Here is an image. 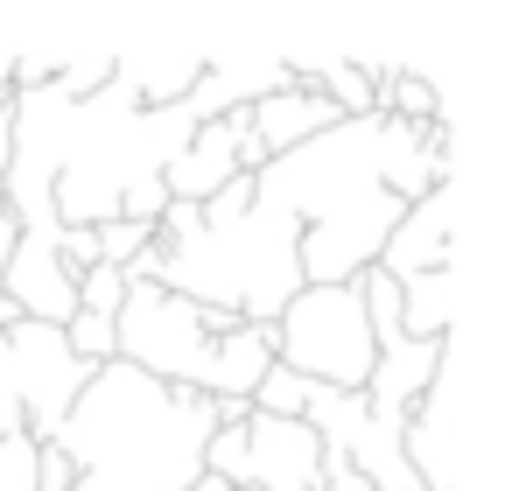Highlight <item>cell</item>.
I'll return each instance as SVG.
<instances>
[{
	"label": "cell",
	"instance_id": "cell-7",
	"mask_svg": "<svg viewBox=\"0 0 512 491\" xmlns=\"http://www.w3.org/2000/svg\"><path fill=\"white\" fill-rule=\"evenodd\" d=\"M239 435H246V463H239V484H232V491H316L323 442H316L309 421L246 414Z\"/></svg>",
	"mask_w": 512,
	"mask_h": 491
},
{
	"label": "cell",
	"instance_id": "cell-8",
	"mask_svg": "<svg viewBox=\"0 0 512 491\" xmlns=\"http://www.w3.org/2000/svg\"><path fill=\"white\" fill-rule=\"evenodd\" d=\"M246 134H253V127H246V106H239V113L204 120V127L183 141V155L162 169L169 204H211V197L239 176V141H246Z\"/></svg>",
	"mask_w": 512,
	"mask_h": 491
},
{
	"label": "cell",
	"instance_id": "cell-4",
	"mask_svg": "<svg viewBox=\"0 0 512 491\" xmlns=\"http://www.w3.org/2000/svg\"><path fill=\"white\" fill-rule=\"evenodd\" d=\"M456 176L435 183L400 211V225L379 246V274L400 288V330L407 337H449L456 330Z\"/></svg>",
	"mask_w": 512,
	"mask_h": 491
},
{
	"label": "cell",
	"instance_id": "cell-16",
	"mask_svg": "<svg viewBox=\"0 0 512 491\" xmlns=\"http://www.w3.org/2000/svg\"><path fill=\"white\" fill-rule=\"evenodd\" d=\"M71 477H78L71 456H64L57 442H43V449H36V491H71Z\"/></svg>",
	"mask_w": 512,
	"mask_h": 491
},
{
	"label": "cell",
	"instance_id": "cell-2",
	"mask_svg": "<svg viewBox=\"0 0 512 491\" xmlns=\"http://www.w3.org/2000/svg\"><path fill=\"white\" fill-rule=\"evenodd\" d=\"M218 407L190 386H162L134 365H99L50 435L71 456V491H190Z\"/></svg>",
	"mask_w": 512,
	"mask_h": 491
},
{
	"label": "cell",
	"instance_id": "cell-12",
	"mask_svg": "<svg viewBox=\"0 0 512 491\" xmlns=\"http://www.w3.org/2000/svg\"><path fill=\"white\" fill-rule=\"evenodd\" d=\"M64 344H71V358L92 365V372L120 358V330H113V316H92V309H78V316L64 323Z\"/></svg>",
	"mask_w": 512,
	"mask_h": 491
},
{
	"label": "cell",
	"instance_id": "cell-14",
	"mask_svg": "<svg viewBox=\"0 0 512 491\" xmlns=\"http://www.w3.org/2000/svg\"><path fill=\"white\" fill-rule=\"evenodd\" d=\"M120 302H127V274H120V267H85V274H78V309L120 316Z\"/></svg>",
	"mask_w": 512,
	"mask_h": 491
},
{
	"label": "cell",
	"instance_id": "cell-5",
	"mask_svg": "<svg viewBox=\"0 0 512 491\" xmlns=\"http://www.w3.org/2000/svg\"><path fill=\"white\" fill-rule=\"evenodd\" d=\"M372 358H379V344H372L358 281H337V288H295L288 309L274 316V365L302 372L309 386L358 393L365 372H372Z\"/></svg>",
	"mask_w": 512,
	"mask_h": 491
},
{
	"label": "cell",
	"instance_id": "cell-1",
	"mask_svg": "<svg viewBox=\"0 0 512 491\" xmlns=\"http://www.w3.org/2000/svg\"><path fill=\"white\" fill-rule=\"evenodd\" d=\"M435 183H449V127L442 120L407 127V120L365 113L274 155L253 176V204L302 232L295 239L302 288H337L379 267L386 232Z\"/></svg>",
	"mask_w": 512,
	"mask_h": 491
},
{
	"label": "cell",
	"instance_id": "cell-6",
	"mask_svg": "<svg viewBox=\"0 0 512 491\" xmlns=\"http://www.w3.org/2000/svg\"><path fill=\"white\" fill-rule=\"evenodd\" d=\"M92 365L71 358L57 323H29L15 316L0 330V435H36L50 442L71 414V400L85 393Z\"/></svg>",
	"mask_w": 512,
	"mask_h": 491
},
{
	"label": "cell",
	"instance_id": "cell-10",
	"mask_svg": "<svg viewBox=\"0 0 512 491\" xmlns=\"http://www.w3.org/2000/svg\"><path fill=\"white\" fill-rule=\"evenodd\" d=\"M246 127H253V141H260L267 155H288V148H302V141L344 127V113H337L323 92H309V85H281V92H267V99L246 106Z\"/></svg>",
	"mask_w": 512,
	"mask_h": 491
},
{
	"label": "cell",
	"instance_id": "cell-11",
	"mask_svg": "<svg viewBox=\"0 0 512 491\" xmlns=\"http://www.w3.org/2000/svg\"><path fill=\"white\" fill-rule=\"evenodd\" d=\"M309 393H316V386H309L302 372H288V365H267L246 407H253V414H274V421H302V414H309Z\"/></svg>",
	"mask_w": 512,
	"mask_h": 491
},
{
	"label": "cell",
	"instance_id": "cell-17",
	"mask_svg": "<svg viewBox=\"0 0 512 491\" xmlns=\"http://www.w3.org/2000/svg\"><path fill=\"white\" fill-rule=\"evenodd\" d=\"M8 323H15V302H8V295H0V330H8Z\"/></svg>",
	"mask_w": 512,
	"mask_h": 491
},
{
	"label": "cell",
	"instance_id": "cell-3",
	"mask_svg": "<svg viewBox=\"0 0 512 491\" xmlns=\"http://www.w3.org/2000/svg\"><path fill=\"white\" fill-rule=\"evenodd\" d=\"M113 330H120V365H134V372H148L162 386L204 393L218 407V428L253 414L246 400H253L260 372L274 365V323H239L225 309L183 302L162 281L127 288Z\"/></svg>",
	"mask_w": 512,
	"mask_h": 491
},
{
	"label": "cell",
	"instance_id": "cell-15",
	"mask_svg": "<svg viewBox=\"0 0 512 491\" xmlns=\"http://www.w3.org/2000/svg\"><path fill=\"white\" fill-rule=\"evenodd\" d=\"M36 435H0V491H36Z\"/></svg>",
	"mask_w": 512,
	"mask_h": 491
},
{
	"label": "cell",
	"instance_id": "cell-13",
	"mask_svg": "<svg viewBox=\"0 0 512 491\" xmlns=\"http://www.w3.org/2000/svg\"><path fill=\"white\" fill-rule=\"evenodd\" d=\"M155 239V225H134V218H106L92 225V246H99V267H127L141 246Z\"/></svg>",
	"mask_w": 512,
	"mask_h": 491
},
{
	"label": "cell",
	"instance_id": "cell-9",
	"mask_svg": "<svg viewBox=\"0 0 512 491\" xmlns=\"http://www.w3.org/2000/svg\"><path fill=\"white\" fill-rule=\"evenodd\" d=\"M442 358H449V337H400V344H386L379 358H372V372H365V407L379 414V421H393V428H407V414L421 407V393L435 386V372H442Z\"/></svg>",
	"mask_w": 512,
	"mask_h": 491
}]
</instances>
